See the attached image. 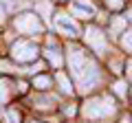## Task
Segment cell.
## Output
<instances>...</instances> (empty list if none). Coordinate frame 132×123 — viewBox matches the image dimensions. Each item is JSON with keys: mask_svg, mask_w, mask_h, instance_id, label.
<instances>
[{"mask_svg": "<svg viewBox=\"0 0 132 123\" xmlns=\"http://www.w3.org/2000/svg\"><path fill=\"white\" fill-rule=\"evenodd\" d=\"M68 66H71V75L75 77V81H77L81 92H88L99 81L97 64L93 59H88V55L81 48H71L68 51Z\"/></svg>", "mask_w": 132, "mask_h": 123, "instance_id": "1", "label": "cell"}, {"mask_svg": "<svg viewBox=\"0 0 132 123\" xmlns=\"http://www.w3.org/2000/svg\"><path fill=\"white\" fill-rule=\"evenodd\" d=\"M114 114V103L108 97H97V99H88L81 108V117L84 119H106Z\"/></svg>", "mask_w": 132, "mask_h": 123, "instance_id": "2", "label": "cell"}, {"mask_svg": "<svg viewBox=\"0 0 132 123\" xmlns=\"http://www.w3.org/2000/svg\"><path fill=\"white\" fill-rule=\"evenodd\" d=\"M15 29H18V33L35 35V33H42L44 31V24L40 22V18L35 13H20L15 18Z\"/></svg>", "mask_w": 132, "mask_h": 123, "instance_id": "3", "label": "cell"}, {"mask_svg": "<svg viewBox=\"0 0 132 123\" xmlns=\"http://www.w3.org/2000/svg\"><path fill=\"white\" fill-rule=\"evenodd\" d=\"M11 57H13L15 61H22V64L33 61L38 57V46L31 44V42H27V40H18V42L11 46Z\"/></svg>", "mask_w": 132, "mask_h": 123, "instance_id": "4", "label": "cell"}, {"mask_svg": "<svg viewBox=\"0 0 132 123\" xmlns=\"http://www.w3.org/2000/svg\"><path fill=\"white\" fill-rule=\"evenodd\" d=\"M86 42H88V46L93 48L97 55H104V51H106V35L101 33L97 27H88L86 29Z\"/></svg>", "mask_w": 132, "mask_h": 123, "instance_id": "5", "label": "cell"}, {"mask_svg": "<svg viewBox=\"0 0 132 123\" xmlns=\"http://www.w3.org/2000/svg\"><path fill=\"white\" fill-rule=\"evenodd\" d=\"M55 24H57V29H60V31H64V33L71 35V38L79 33V27H77V24L73 22L68 15H57V18H55Z\"/></svg>", "mask_w": 132, "mask_h": 123, "instance_id": "6", "label": "cell"}, {"mask_svg": "<svg viewBox=\"0 0 132 123\" xmlns=\"http://www.w3.org/2000/svg\"><path fill=\"white\" fill-rule=\"evenodd\" d=\"M44 55H46V59L51 61L55 68L62 66V55H60V51H57L55 46H46V48H44Z\"/></svg>", "mask_w": 132, "mask_h": 123, "instance_id": "7", "label": "cell"}, {"mask_svg": "<svg viewBox=\"0 0 132 123\" xmlns=\"http://www.w3.org/2000/svg\"><path fill=\"white\" fill-rule=\"evenodd\" d=\"M55 79H57V84H60L62 92H66V95H71V92H73V86H71V81H68V77H66L64 73H57Z\"/></svg>", "mask_w": 132, "mask_h": 123, "instance_id": "8", "label": "cell"}, {"mask_svg": "<svg viewBox=\"0 0 132 123\" xmlns=\"http://www.w3.org/2000/svg\"><path fill=\"white\" fill-rule=\"evenodd\" d=\"M126 24H128V20L121 18V15H117V18H112V22H110V29H112L114 33H119V31L126 29Z\"/></svg>", "mask_w": 132, "mask_h": 123, "instance_id": "9", "label": "cell"}, {"mask_svg": "<svg viewBox=\"0 0 132 123\" xmlns=\"http://www.w3.org/2000/svg\"><path fill=\"white\" fill-rule=\"evenodd\" d=\"M33 86H35V88H40V90H46L48 86H51V79H48L46 75H40V77H35V79H33Z\"/></svg>", "mask_w": 132, "mask_h": 123, "instance_id": "10", "label": "cell"}, {"mask_svg": "<svg viewBox=\"0 0 132 123\" xmlns=\"http://www.w3.org/2000/svg\"><path fill=\"white\" fill-rule=\"evenodd\" d=\"M104 2H106V7H108V9H112V11L123 9V0H104Z\"/></svg>", "mask_w": 132, "mask_h": 123, "instance_id": "11", "label": "cell"}, {"mask_svg": "<svg viewBox=\"0 0 132 123\" xmlns=\"http://www.w3.org/2000/svg\"><path fill=\"white\" fill-rule=\"evenodd\" d=\"M121 46L126 48V51L132 53V33H126V35L121 38Z\"/></svg>", "mask_w": 132, "mask_h": 123, "instance_id": "12", "label": "cell"}, {"mask_svg": "<svg viewBox=\"0 0 132 123\" xmlns=\"http://www.w3.org/2000/svg\"><path fill=\"white\" fill-rule=\"evenodd\" d=\"M112 88H114V92H117L119 97H123V95L128 92V86H126V81H117V84H114Z\"/></svg>", "mask_w": 132, "mask_h": 123, "instance_id": "13", "label": "cell"}, {"mask_svg": "<svg viewBox=\"0 0 132 123\" xmlns=\"http://www.w3.org/2000/svg\"><path fill=\"white\" fill-rule=\"evenodd\" d=\"M7 119H9V123H20V112L11 108L9 112H7Z\"/></svg>", "mask_w": 132, "mask_h": 123, "instance_id": "14", "label": "cell"}, {"mask_svg": "<svg viewBox=\"0 0 132 123\" xmlns=\"http://www.w3.org/2000/svg\"><path fill=\"white\" fill-rule=\"evenodd\" d=\"M64 114H66V117H73V114H75V108H73V106H68V108L64 110Z\"/></svg>", "mask_w": 132, "mask_h": 123, "instance_id": "15", "label": "cell"}, {"mask_svg": "<svg viewBox=\"0 0 132 123\" xmlns=\"http://www.w3.org/2000/svg\"><path fill=\"white\" fill-rule=\"evenodd\" d=\"M128 77H130V79H132V61H130V64H128Z\"/></svg>", "mask_w": 132, "mask_h": 123, "instance_id": "16", "label": "cell"}, {"mask_svg": "<svg viewBox=\"0 0 132 123\" xmlns=\"http://www.w3.org/2000/svg\"><path fill=\"white\" fill-rule=\"evenodd\" d=\"M121 123H130V119H128V117H123V119H121Z\"/></svg>", "mask_w": 132, "mask_h": 123, "instance_id": "17", "label": "cell"}, {"mask_svg": "<svg viewBox=\"0 0 132 123\" xmlns=\"http://www.w3.org/2000/svg\"><path fill=\"white\" fill-rule=\"evenodd\" d=\"M128 20H132V11H130V13H128Z\"/></svg>", "mask_w": 132, "mask_h": 123, "instance_id": "18", "label": "cell"}, {"mask_svg": "<svg viewBox=\"0 0 132 123\" xmlns=\"http://www.w3.org/2000/svg\"><path fill=\"white\" fill-rule=\"evenodd\" d=\"M33 123H38V121H33Z\"/></svg>", "mask_w": 132, "mask_h": 123, "instance_id": "19", "label": "cell"}]
</instances>
